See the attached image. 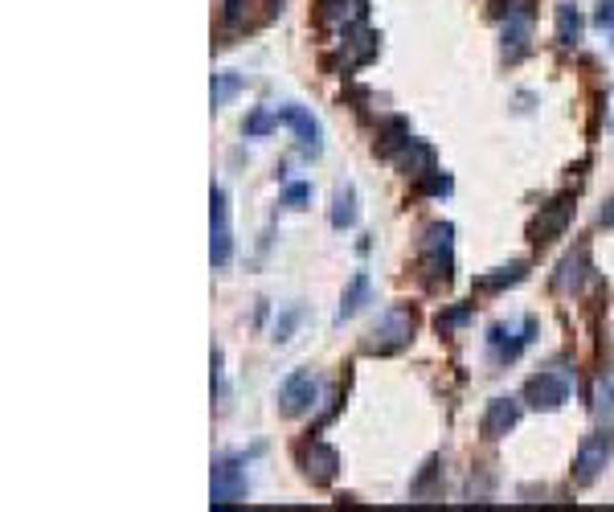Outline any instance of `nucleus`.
I'll use <instances>...</instances> for the list:
<instances>
[{
    "mask_svg": "<svg viewBox=\"0 0 614 512\" xmlns=\"http://www.w3.org/2000/svg\"><path fill=\"white\" fill-rule=\"evenodd\" d=\"M242 91V74H234V70H226V74H217V82H213V107H222L230 95H238Z\"/></svg>",
    "mask_w": 614,
    "mask_h": 512,
    "instance_id": "4468645a",
    "label": "nucleus"
},
{
    "mask_svg": "<svg viewBox=\"0 0 614 512\" xmlns=\"http://www.w3.org/2000/svg\"><path fill=\"white\" fill-rule=\"evenodd\" d=\"M365 295H369V279L357 275V279H353V291H348V295H344V304H340V320H344V316H353V312L365 304Z\"/></svg>",
    "mask_w": 614,
    "mask_h": 512,
    "instance_id": "dca6fc26",
    "label": "nucleus"
},
{
    "mask_svg": "<svg viewBox=\"0 0 614 512\" xmlns=\"http://www.w3.org/2000/svg\"><path fill=\"white\" fill-rule=\"evenodd\" d=\"M275 119H279V115H267V111H258V115H254V119L246 123V132H250V136H262V132H271V123H275Z\"/></svg>",
    "mask_w": 614,
    "mask_h": 512,
    "instance_id": "6ab92c4d",
    "label": "nucleus"
},
{
    "mask_svg": "<svg viewBox=\"0 0 614 512\" xmlns=\"http://www.w3.org/2000/svg\"><path fill=\"white\" fill-rule=\"evenodd\" d=\"M578 33H582V17H578V9H557V41L561 46H574L578 41Z\"/></svg>",
    "mask_w": 614,
    "mask_h": 512,
    "instance_id": "ddd939ff",
    "label": "nucleus"
},
{
    "mask_svg": "<svg viewBox=\"0 0 614 512\" xmlns=\"http://www.w3.org/2000/svg\"><path fill=\"white\" fill-rule=\"evenodd\" d=\"M307 197H312V189H307V185H291V189H287V205H295V209H299Z\"/></svg>",
    "mask_w": 614,
    "mask_h": 512,
    "instance_id": "aec40b11",
    "label": "nucleus"
},
{
    "mask_svg": "<svg viewBox=\"0 0 614 512\" xmlns=\"http://www.w3.org/2000/svg\"><path fill=\"white\" fill-rule=\"evenodd\" d=\"M610 451H614V435H610V431L586 435V443L578 447V459H574V480H578L582 488H590V484L602 476V467L610 463Z\"/></svg>",
    "mask_w": 614,
    "mask_h": 512,
    "instance_id": "f03ea898",
    "label": "nucleus"
},
{
    "mask_svg": "<svg viewBox=\"0 0 614 512\" xmlns=\"http://www.w3.org/2000/svg\"><path fill=\"white\" fill-rule=\"evenodd\" d=\"M283 123H291L295 127V132H299V140L307 144V148H320V123L312 119V115H307L303 107H295V103H287V107H279L275 111Z\"/></svg>",
    "mask_w": 614,
    "mask_h": 512,
    "instance_id": "9d476101",
    "label": "nucleus"
},
{
    "mask_svg": "<svg viewBox=\"0 0 614 512\" xmlns=\"http://www.w3.org/2000/svg\"><path fill=\"white\" fill-rule=\"evenodd\" d=\"M602 226H614V201L602 209Z\"/></svg>",
    "mask_w": 614,
    "mask_h": 512,
    "instance_id": "4be33fe9",
    "label": "nucleus"
},
{
    "mask_svg": "<svg viewBox=\"0 0 614 512\" xmlns=\"http://www.w3.org/2000/svg\"><path fill=\"white\" fill-rule=\"evenodd\" d=\"M516 418H520V406L512 398H492V406L484 414V435L488 439H504L512 426H516Z\"/></svg>",
    "mask_w": 614,
    "mask_h": 512,
    "instance_id": "1a4fd4ad",
    "label": "nucleus"
},
{
    "mask_svg": "<svg viewBox=\"0 0 614 512\" xmlns=\"http://www.w3.org/2000/svg\"><path fill=\"white\" fill-rule=\"evenodd\" d=\"M316 394H320V377H316L312 369H299V373H291V377L283 381L279 402H283L287 414H303V410H312Z\"/></svg>",
    "mask_w": 614,
    "mask_h": 512,
    "instance_id": "423d86ee",
    "label": "nucleus"
},
{
    "mask_svg": "<svg viewBox=\"0 0 614 512\" xmlns=\"http://www.w3.org/2000/svg\"><path fill=\"white\" fill-rule=\"evenodd\" d=\"M524 402L537 406V410H557L561 402H569V377L557 373V369H545V373L529 377V386H524Z\"/></svg>",
    "mask_w": 614,
    "mask_h": 512,
    "instance_id": "39448f33",
    "label": "nucleus"
},
{
    "mask_svg": "<svg viewBox=\"0 0 614 512\" xmlns=\"http://www.w3.org/2000/svg\"><path fill=\"white\" fill-rule=\"evenodd\" d=\"M213 267H226L230 263V250H234V238H230V205H226V193L222 189H213Z\"/></svg>",
    "mask_w": 614,
    "mask_h": 512,
    "instance_id": "6e6552de",
    "label": "nucleus"
},
{
    "mask_svg": "<svg viewBox=\"0 0 614 512\" xmlns=\"http://www.w3.org/2000/svg\"><path fill=\"white\" fill-rule=\"evenodd\" d=\"M246 496V472L238 459H217L213 463V504H234Z\"/></svg>",
    "mask_w": 614,
    "mask_h": 512,
    "instance_id": "0eeeda50",
    "label": "nucleus"
},
{
    "mask_svg": "<svg viewBox=\"0 0 614 512\" xmlns=\"http://www.w3.org/2000/svg\"><path fill=\"white\" fill-rule=\"evenodd\" d=\"M410 336H414V316H410L406 308H393V312H385V316L377 320V328H373L369 340H365V349L385 357V353L406 349V345H410Z\"/></svg>",
    "mask_w": 614,
    "mask_h": 512,
    "instance_id": "f257e3e1",
    "label": "nucleus"
},
{
    "mask_svg": "<svg viewBox=\"0 0 614 512\" xmlns=\"http://www.w3.org/2000/svg\"><path fill=\"white\" fill-rule=\"evenodd\" d=\"M336 467H340L336 451L328 443H312V451H307V476H312L316 484H328L336 476Z\"/></svg>",
    "mask_w": 614,
    "mask_h": 512,
    "instance_id": "9b49d317",
    "label": "nucleus"
},
{
    "mask_svg": "<svg viewBox=\"0 0 614 512\" xmlns=\"http://www.w3.org/2000/svg\"><path fill=\"white\" fill-rule=\"evenodd\" d=\"M422 267L434 275V279H451V267H455V246H451V226H430L426 238H422Z\"/></svg>",
    "mask_w": 614,
    "mask_h": 512,
    "instance_id": "7ed1b4c3",
    "label": "nucleus"
},
{
    "mask_svg": "<svg viewBox=\"0 0 614 512\" xmlns=\"http://www.w3.org/2000/svg\"><path fill=\"white\" fill-rule=\"evenodd\" d=\"M357 222V209H353V189H344L336 197V209H332V226L344 230V226H353Z\"/></svg>",
    "mask_w": 614,
    "mask_h": 512,
    "instance_id": "2eb2a0df",
    "label": "nucleus"
},
{
    "mask_svg": "<svg viewBox=\"0 0 614 512\" xmlns=\"http://www.w3.org/2000/svg\"><path fill=\"white\" fill-rule=\"evenodd\" d=\"M598 25H614V0H606V5L598 9Z\"/></svg>",
    "mask_w": 614,
    "mask_h": 512,
    "instance_id": "412c9836",
    "label": "nucleus"
},
{
    "mask_svg": "<svg viewBox=\"0 0 614 512\" xmlns=\"http://www.w3.org/2000/svg\"><path fill=\"white\" fill-rule=\"evenodd\" d=\"M533 332H537V320H533V316H524L520 324H496V328L488 332V345H492L496 361H516L524 349H529Z\"/></svg>",
    "mask_w": 614,
    "mask_h": 512,
    "instance_id": "20e7f679",
    "label": "nucleus"
},
{
    "mask_svg": "<svg viewBox=\"0 0 614 512\" xmlns=\"http://www.w3.org/2000/svg\"><path fill=\"white\" fill-rule=\"evenodd\" d=\"M565 222H569V201L561 197V201H553L541 218H537V226H533V234H537V242H549V238H557L561 230H565Z\"/></svg>",
    "mask_w": 614,
    "mask_h": 512,
    "instance_id": "f8f14e48",
    "label": "nucleus"
},
{
    "mask_svg": "<svg viewBox=\"0 0 614 512\" xmlns=\"http://www.w3.org/2000/svg\"><path fill=\"white\" fill-rule=\"evenodd\" d=\"M594 410L606 418V414H614V381H602L598 386V402H594Z\"/></svg>",
    "mask_w": 614,
    "mask_h": 512,
    "instance_id": "f3484780",
    "label": "nucleus"
},
{
    "mask_svg": "<svg viewBox=\"0 0 614 512\" xmlns=\"http://www.w3.org/2000/svg\"><path fill=\"white\" fill-rule=\"evenodd\" d=\"M520 275H524V267L516 263V267H504L500 275H492V279H484V283H479V287H504V283H516Z\"/></svg>",
    "mask_w": 614,
    "mask_h": 512,
    "instance_id": "a211bd4d",
    "label": "nucleus"
}]
</instances>
